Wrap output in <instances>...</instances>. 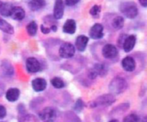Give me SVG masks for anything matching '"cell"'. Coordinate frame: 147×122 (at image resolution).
Masks as SVG:
<instances>
[{
	"mask_svg": "<svg viewBox=\"0 0 147 122\" xmlns=\"http://www.w3.org/2000/svg\"><path fill=\"white\" fill-rule=\"evenodd\" d=\"M12 5L9 3H0V15L3 16H9L11 9H12Z\"/></svg>",
	"mask_w": 147,
	"mask_h": 122,
	"instance_id": "20",
	"label": "cell"
},
{
	"mask_svg": "<svg viewBox=\"0 0 147 122\" xmlns=\"http://www.w3.org/2000/svg\"><path fill=\"white\" fill-rule=\"evenodd\" d=\"M126 37H127V35L122 34V35L118 39V45H119V47H122V44H123L124 40H125V38H126Z\"/></svg>",
	"mask_w": 147,
	"mask_h": 122,
	"instance_id": "29",
	"label": "cell"
},
{
	"mask_svg": "<svg viewBox=\"0 0 147 122\" xmlns=\"http://www.w3.org/2000/svg\"><path fill=\"white\" fill-rule=\"evenodd\" d=\"M65 4L63 0H55L54 8H53V17L57 20H59L64 16Z\"/></svg>",
	"mask_w": 147,
	"mask_h": 122,
	"instance_id": "10",
	"label": "cell"
},
{
	"mask_svg": "<svg viewBox=\"0 0 147 122\" xmlns=\"http://www.w3.org/2000/svg\"><path fill=\"white\" fill-rule=\"evenodd\" d=\"M39 118L44 122H53L56 118V111L50 108H45L40 112H39Z\"/></svg>",
	"mask_w": 147,
	"mask_h": 122,
	"instance_id": "5",
	"label": "cell"
},
{
	"mask_svg": "<svg viewBox=\"0 0 147 122\" xmlns=\"http://www.w3.org/2000/svg\"><path fill=\"white\" fill-rule=\"evenodd\" d=\"M121 65L126 71H134L136 68V62L131 56H127L121 61Z\"/></svg>",
	"mask_w": 147,
	"mask_h": 122,
	"instance_id": "12",
	"label": "cell"
},
{
	"mask_svg": "<svg viewBox=\"0 0 147 122\" xmlns=\"http://www.w3.org/2000/svg\"><path fill=\"white\" fill-rule=\"evenodd\" d=\"M40 30H41V32H42V34H48V33H50V31H51V29L50 28H46V27H44L43 25H41V27H40Z\"/></svg>",
	"mask_w": 147,
	"mask_h": 122,
	"instance_id": "30",
	"label": "cell"
},
{
	"mask_svg": "<svg viewBox=\"0 0 147 122\" xmlns=\"http://www.w3.org/2000/svg\"><path fill=\"white\" fill-rule=\"evenodd\" d=\"M80 0H65V3L67 6H73L77 4Z\"/></svg>",
	"mask_w": 147,
	"mask_h": 122,
	"instance_id": "28",
	"label": "cell"
},
{
	"mask_svg": "<svg viewBox=\"0 0 147 122\" xmlns=\"http://www.w3.org/2000/svg\"><path fill=\"white\" fill-rule=\"evenodd\" d=\"M9 16L14 20L21 21V20L24 19V17H25V10L22 7H19V6L12 7Z\"/></svg>",
	"mask_w": 147,
	"mask_h": 122,
	"instance_id": "14",
	"label": "cell"
},
{
	"mask_svg": "<svg viewBox=\"0 0 147 122\" xmlns=\"http://www.w3.org/2000/svg\"><path fill=\"white\" fill-rule=\"evenodd\" d=\"M125 23V20L122 16H116L112 22V26L114 27L115 29H121L123 28Z\"/></svg>",
	"mask_w": 147,
	"mask_h": 122,
	"instance_id": "21",
	"label": "cell"
},
{
	"mask_svg": "<svg viewBox=\"0 0 147 122\" xmlns=\"http://www.w3.org/2000/svg\"><path fill=\"white\" fill-rule=\"evenodd\" d=\"M59 54L63 59H71L75 54V47L71 43L65 42L60 46Z\"/></svg>",
	"mask_w": 147,
	"mask_h": 122,
	"instance_id": "3",
	"label": "cell"
},
{
	"mask_svg": "<svg viewBox=\"0 0 147 122\" xmlns=\"http://www.w3.org/2000/svg\"><path fill=\"white\" fill-rule=\"evenodd\" d=\"M0 30L8 34H14V28L13 27L6 22L4 19L0 17Z\"/></svg>",
	"mask_w": 147,
	"mask_h": 122,
	"instance_id": "19",
	"label": "cell"
},
{
	"mask_svg": "<svg viewBox=\"0 0 147 122\" xmlns=\"http://www.w3.org/2000/svg\"><path fill=\"white\" fill-rule=\"evenodd\" d=\"M84 107V102H83L81 99H78V100H77V102H76V103H75L74 109H75L76 112H78V113H79V112H81V111L83 110Z\"/></svg>",
	"mask_w": 147,
	"mask_h": 122,
	"instance_id": "26",
	"label": "cell"
},
{
	"mask_svg": "<svg viewBox=\"0 0 147 122\" xmlns=\"http://www.w3.org/2000/svg\"><path fill=\"white\" fill-rule=\"evenodd\" d=\"M46 6V0H31L28 3V7L33 11L41 9Z\"/></svg>",
	"mask_w": 147,
	"mask_h": 122,
	"instance_id": "18",
	"label": "cell"
},
{
	"mask_svg": "<svg viewBox=\"0 0 147 122\" xmlns=\"http://www.w3.org/2000/svg\"><path fill=\"white\" fill-rule=\"evenodd\" d=\"M47 81L41 78H36L32 81V88L35 92H41L47 88Z\"/></svg>",
	"mask_w": 147,
	"mask_h": 122,
	"instance_id": "13",
	"label": "cell"
},
{
	"mask_svg": "<svg viewBox=\"0 0 147 122\" xmlns=\"http://www.w3.org/2000/svg\"><path fill=\"white\" fill-rule=\"evenodd\" d=\"M139 2L143 7H146L147 6V0H139Z\"/></svg>",
	"mask_w": 147,
	"mask_h": 122,
	"instance_id": "31",
	"label": "cell"
},
{
	"mask_svg": "<svg viewBox=\"0 0 147 122\" xmlns=\"http://www.w3.org/2000/svg\"><path fill=\"white\" fill-rule=\"evenodd\" d=\"M108 72V69L107 66L103 64L98 63L96 64L89 71V77L91 79H95L96 77L100 76V77H103L107 74Z\"/></svg>",
	"mask_w": 147,
	"mask_h": 122,
	"instance_id": "4",
	"label": "cell"
},
{
	"mask_svg": "<svg viewBox=\"0 0 147 122\" xmlns=\"http://www.w3.org/2000/svg\"><path fill=\"white\" fill-rule=\"evenodd\" d=\"M102 53L105 59H112L117 57L118 49L112 44H106L102 49Z\"/></svg>",
	"mask_w": 147,
	"mask_h": 122,
	"instance_id": "8",
	"label": "cell"
},
{
	"mask_svg": "<svg viewBox=\"0 0 147 122\" xmlns=\"http://www.w3.org/2000/svg\"><path fill=\"white\" fill-rule=\"evenodd\" d=\"M2 3V1H1V0H0V3Z\"/></svg>",
	"mask_w": 147,
	"mask_h": 122,
	"instance_id": "34",
	"label": "cell"
},
{
	"mask_svg": "<svg viewBox=\"0 0 147 122\" xmlns=\"http://www.w3.org/2000/svg\"><path fill=\"white\" fill-rule=\"evenodd\" d=\"M101 12V6L100 5H94L90 9V15L93 17H98Z\"/></svg>",
	"mask_w": 147,
	"mask_h": 122,
	"instance_id": "24",
	"label": "cell"
},
{
	"mask_svg": "<svg viewBox=\"0 0 147 122\" xmlns=\"http://www.w3.org/2000/svg\"><path fill=\"white\" fill-rule=\"evenodd\" d=\"M19 96H20V90L16 88L9 89L5 94V97H6L7 101L10 102H16L18 100Z\"/></svg>",
	"mask_w": 147,
	"mask_h": 122,
	"instance_id": "17",
	"label": "cell"
},
{
	"mask_svg": "<svg viewBox=\"0 0 147 122\" xmlns=\"http://www.w3.org/2000/svg\"><path fill=\"white\" fill-rule=\"evenodd\" d=\"M121 12L128 19H134L138 16L139 10L134 1H123L120 4Z\"/></svg>",
	"mask_w": 147,
	"mask_h": 122,
	"instance_id": "1",
	"label": "cell"
},
{
	"mask_svg": "<svg viewBox=\"0 0 147 122\" xmlns=\"http://www.w3.org/2000/svg\"><path fill=\"white\" fill-rule=\"evenodd\" d=\"M115 102V98L111 94H107L99 96L96 101L93 102V105L91 107H96V106H109L113 104Z\"/></svg>",
	"mask_w": 147,
	"mask_h": 122,
	"instance_id": "6",
	"label": "cell"
},
{
	"mask_svg": "<svg viewBox=\"0 0 147 122\" xmlns=\"http://www.w3.org/2000/svg\"><path fill=\"white\" fill-rule=\"evenodd\" d=\"M90 36L93 39V40H99L101 38L103 37L104 34H103V26L101 23H96L94 24L90 32Z\"/></svg>",
	"mask_w": 147,
	"mask_h": 122,
	"instance_id": "9",
	"label": "cell"
},
{
	"mask_svg": "<svg viewBox=\"0 0 147 122\" xmlns=\"http://www.w3.org/2000/svg\"><path fill=\"white\" fill-rule=\"evenodd\" d=\"M51 84L55 88V89H62L65 87V82L58 77H55L51 79Z\"/></svg>",
	"mask_w": 147,
	"mask_h": 122,
	"instance_id": "23",
	"label": "cell"
},
{
	"mask_svg": "<svg viewBox=\"0 0 147 122\" xmlns=\"http://www.w3.org/2000/svg\"><path fill=\"white\" fill-rule=\"evenodd\" d=\"M26 68L28 72L36 73L41 70V65L37 59L34 57H30L26 61Z\"/></svg>",
	"mask_w": 147,
	"mask_h": 122,
	"instance_id": "7",
	"label": "cell"
},
{
	"mask_svg": "<svg viewBox=\"0 0 147 122\" xmlns=\"http://www.w3.org/2000/svg\"><path fill=\"white\" fill-rule=\"evenodd\" d=\"M7 115V111H6V109L4 106L3 105H0V120L4 118Z\"/></svg>",
	"mask_w": 147,
	"mask_h": 122,
	"instance_id": "27",
	"label": "cell"
},
{
	"mask_svg": "<svg viewBox=\"0 0 147 122\" xmlns=\"http://www.w3.org/2000/svg\"><path fill=\"white\" fill-rule=\"evenodd\" d=\"M136 40H137V39L134 34H130V35L127 36L122 44V47H123L124 51L126 53L131 52L134 49V47H135Z\"/></svg>",
	"mask_w": 147,
	"mask_h": 122,
	"instance_id": "11",
	"label": "cell"
},
{
	"mask_svg": "<svg viewBox=\"0 0 147 122\" xmlns=\"http://www.w3.org/2000/svg\"><path fill=\"white\" fill-rule=\"evenodd\" d=\"M109 88L110 93L119 95L126 90V89L127 88V84L124 78L121 77H115L111 80Z\"/></svg>",
	"mask_w": 147,
	"mask_h": 122,
	"instance_id": "2",
	"label": "cell"
},
{
	"mask_svg": "<svg viewBox=\"0 0 147 122\" xmlns=\"http://www.w3.org/2000/svg\"><path fill=\"white\" fill-rule=\"evenodd\" d=\"M89 42V38L85 35H79L76 39V47L79 52H84L85 51L87 45Z\"/></svg>",
	"mask_w": 147,
	"mask_h": 122,
	"instance_id": "15",
	"label": "cell"
},
{
	"mask_svg": "<svg viewBox=\"0 0 147 122\" xmlns=\"http://www.w3.org/2000/svg\"><path fill=\"white\" fill-rule=\"evenodd\" d=\"M109 122H120L118 120H116V119H113V120H111Z\"/></svg>",
	"mask_w": 147,
	"mask_h": 122,
	"instance_id": "33",
	"label": "cell"
},
{
	"mask_svg": "<svg viewBox=\"0 0 147 122\" xmlns=\"http://www.w3.org/2000/svg\"><path fill=\"white\" fill-rule=\"evenodd\" d=\"M76 28H77V24H76L75 20L68 19L66 20V22H65L63 26V32L69 34H72L76 32Z\"/></svg>",
	"mask_w": 147,
	"mask_h": 122,
	"instance_id": "16",
	"label": "cell"
},
{
	"mask_svg": "<svg viewBox=\"0 0 147 122\" xmlns=\"http://www.w3.org/2000/svg\"><path fill=\"white\" fill-rule=\"evenodd\" d=\"M26 29H27V32L28 34V35L30 36H34L37 33V29H38V25L37 23L34 22V21H32L30 22L27 27H26Z\"/></svg>",
	"mask_w": 147,
	"mask_h": 122,
	"instance_id": "22",
	"label": "cell"
},
{
	"mask_svg": "<svg viewBox=\"0 0 147 122\" xmlns=\"http://www.w3.org/2000/svg\"><path fill=\"white\" fill-rule=\"evenodd\" d=\"M57 28H57V26H56V25H52V26H51V28H50V29H51L52 31L55 32V31H57Z\"/></svg>",
	"mask_w": 147,
	"mask_h": 122,
	"instance_id": "32",
	"label": "cell"
},
{
	"mask_svg": "<svg viewBox=\"0 0 147 122\" xmlns=\"http://www.w3.org/2000/svg\"><path fill=\"white\" fill-rule=\"evenodd\" d=\"M123 122H140V120L139 116L136 115L135 114H131L124 118Z\"/></svg>",
	"mask_w": 147,
	"mask_h": 122,
	"instance_id": "25",
	"label": "cell"
}]
</instances>
